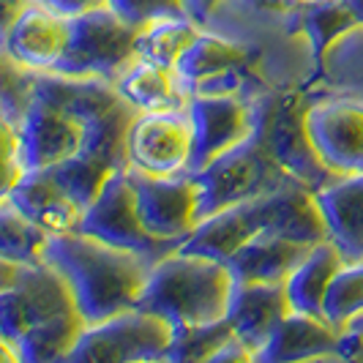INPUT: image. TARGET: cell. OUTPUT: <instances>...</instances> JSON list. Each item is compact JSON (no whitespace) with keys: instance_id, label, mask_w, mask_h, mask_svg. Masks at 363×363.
<instances>
[{"instance_id":"1","label":"cell","mask_w":363,"mask_h":363,"mask_svg":"<svg viewBox=\"0 0 363 363\" xmlns=\"http://www.w3.org/2000/svg\"><path fill=\"white\" fill-rule=\"evenodd\" d=\"M259 233H276L306 246L325 240V218L314 191L303 183H287L276 191L216 211L200 218L178 249L227 262L249 238Z\"/></svg>"},{"instance_id":"2","label":"cell","mask_w":363,"mask_h":363,"mask_svg":"<svg viewBox=\"0 0 363 363\" xmlns=\"http://www.w3.org/2000/svg\"><path fill=\"white\" fill-rule=\"evenodd\" d=\"M41 259L63 276L85 323L134 309L153 265L145 257L82 233L47 235Z\"/></svg>"},{"instance_id":"3","label":"cell","mask_w":363,"mask_h":363,"mask_svg":"<svg viewBox=\"0 0 363 363\" xmlns=\"http://www.w3.org/2000/svg\"><path fill=\"white\" fill-rule=\"evenodd\" d=\"M233 287L227 262L175 249L150 265L134 309L150 311L172 328L208 325L227 317Z\"/></svg>"},{"instance_id":"4","label":"cell","mask_w":363,"mask_h":363,"mask_svg":"<svg viewBox=\"0 0 363 363\" xmlns=\"http://www.w3.org/2000/svg\"><path fill=\"white\" fill-rule=\"evenodd\" d=\"M191 181L197 189L200 218L243 200L276 191L287 183H298L268 153L259 126H255V131L243 143H238L235 147L216 156L213 162L200 167L197 172H191Z\"/></svg>"},{"instance_id":"5","label":"cell","mask_w":363,"mask_h":363,"mask_svg":"<svg viewBox=\"0 0 363 363\" xmlns=\"http://www.w3.org/2000/svg\"><path fill=\"white\" fill-rule=\"evenodd\" d=\"M3 121L17 137L22 169H50L55 164L66 162L79 150L85 137L82 121L66 115L60 107H55L52 101L33 91L30 72L14 99V107L6 112Z\"/></svg>"},{"instance_id":"6","label":"cell","mask_w":363,"mask_h":363,"mask_svg":"<svg viewBox=\"0 0 363 363\" xmlns=\"http://www.w3.org/2000/svg\"><path fill=\"white\" fill-rule=\"evenodd\" d=\"M131 118H134V109L126 101H118L104 115L85 123L82 145L74 156L50 167V175L82 208L96 197L101 183L115 169L126 167V131Z\"/></svg>"},{"instance_id":"7","label":"cell","mask_w":363,"mask_h":363,"mask_svg":"<svg viewBox=\"0 0 363 363\" xmlns=\"http://www.w3.org/2000/svg\"><path fill=\"white\" fill-rule=\"evenodd\" d=\"M74 233L91 235L104 240L115 249H126L134 255L145 257L150 262H156L159 257L175 252L181 243L178 240H164L147 233L143 218L137 213V202H134V186H131V169L121 167L101 183V189L96 191L77 224Z\"/></svg>"},{"instance_id":"8","label":"cell","mask_w":363,"mask_h":363,"mask_svg":"<svg viewBox=\"0 0 363 363\" xmlns=\"http://www.w3.org/2000/svg\"><path fill=\"white\" fill-rule=\"evenodd\" d=\"M257 126L262 131L268 153L292 181L303 183L311 191H320L333 181H339L311 145L306 128V101L301 93L287 91L259 101Z\"/></svg>"},{"instance_id":"9","label":"cell","mask_w":363,"mask_h":363,"mask_svg":"<svg viewBox=\"0 0 363 363\" xmlns=\"http://www.w3.org/2000/svg\"><path fill=\"white\" fill-rule=\"evenodd\" d=\"M172 325L143 309H128L82 328L69 361L74 363H134L167 361Z\"/></svg>"},{"instance_id":"10","label":"cell","mask_w":363,"mask_h":363,"mask_svg":"<svg viewBox=\"0 0 363 363\" xmlns=\"http://www.w3.org/2000/svg\"><path fill=\"white\" fill-rule=\"evenodd\" d=\"M134 41L137 28L112 9L69 19V41L52 72L112 82L134 60Z\"/></svg>"},{"instance_id":"11","label":"cell","mask_w":363,"mask_h":363,"mask_svg":"<svg viewBox=\"0 0 363 363\" xmlns=\"http://www.w3.org/2000/svg\"><path fill=\"white\" fill-rule=\"evenodd\" d=\"M191 121L186 109L134 112L126 131V167L143 175L191 172Z\"/></svg>"},{"instance_id":"12","label":"cell","mask_w":363,"mask_h":363,"mask_svg":"<svg viewBox=\"0 0 363 363\" xmlns=\"http://www.w3.org/2000/svg\"><path fill=\"white\" fill-rule=\"evenodd\" d=\"M79 311L63 276L44 259L25 265L19 279L0 292V333L19 342L33 328Z\"/></svg>"},{"instance_id":"13","label":"cell","mask_w":363,"mask_h":363,"mask_svg":"<svg viewBox=\"0 0 363 363\" xmlns=\"http://www.w3.org/2000/svg\"><path fill=\"white\" fill-rule=\"evenodd\" d=\"M252 50L202 28L175 63L189 96H240L249 82Z\"/></svg>"},{"instance_id":"14","label":"cell","mask_w":363,"mask_h":363,"mask_svg":"<svg viewBox=\"0 0 363 363\" xmlns=\"http://www.w3.org/2000/svg\"><path fill=\"white\" fill-rule=\"evenodd\" d=\"M311 145L336 178L363 172V101L325 99L306 104Z\"/></svg>"},{"instance_id":"15","label":"cell","mask_w":363,"mask_h":363,"mask_svg":"<svg viewBox=\"0 0 363 363\" xmlns=\"http://www.w3.org/2000/svg\"><path fill=\"white\" fill-rule=\"evenodd\" d=\"M186 115L194 137L191 172L243 143L257 126V104L243 96H189Z\"/></svg>"},{"instance_id":"16","label":"cell","mask_w":363,"mask_h":363,"mask_svg":"<svg viewBox=\"0 0 363 363\" xmlns=\"http://www.w3.org/2000/svg\"><path fill=\"white\" fill-rule=\"evenodd\" d=\"M134 202L147 233L164 240H178L194 230L200 221L197 189L191 172L186 175H143L131 169Z\"/></svg>"},{"instance_id":"17","label":"cell","mask_w":363,"mask_h":363,"mask_svg":"<svg viewBox=\"0 0 363 363\" xmlns=\"http://www.w3.org/2000/svg\"><path fill=\"white\" fill-rule=\"evenodd\" d=\"M69 41V19L30 3L0 38V52L25 72H52Z\"/></svg>"},{"instance_id":"18","label":"cell","mask_w":363,"mask_h":363,"mask_svg":"<svg viewBox=\"0 0 363 363\" xmlns=\"http://www.w3.org/2000/svg\"><path fill=\"white\" fill-rule=\"evenodd\" d=\"M290 301L284 292V281L265 284V281H235L233 298H230V309H227V323L233 328L240 345L257 352L268 345L271 333L276 325L287 317Z\"/></svg>"},{"instance_id":"19","label":"cell","mask_w":363,"mask_h":363,"mask_svg":"<svg viewBox=\"0 0 363 363\" xmlns=\"http://www.w3.org/2000/svg\"><path fill=\"white\" fill-rule=\"evenodd\" d=\"M9 202L47 235L74 233L85 211L63 191V186L50 175V169H25L14 183Z\"/></svg>"},{"instance_id":"20","label":"cell","mask_w":363,"mask_h":363,"mask_svg":"<svg viewBox=\"0 0 363 363\" xmlns=\"http://www.w3.org/2000/svg\"><path fill=\"white\" fill-rule=\"evenodd\" d=\"M323 358H339V330L328 325L323 317L290 309L271 333L268 345L257 352L255 361L287 363Z\"/></svg>"},{"instance_id":"21","label":"cell","mask_w":363,"mask_h":363,"mask_svg":"<svg viewBox=\"0 0 363 363\" xmlns=\"http://www.w3.org/2000/svg\"><path fill=\"white\" fill-rule=\"evenodd\" d=\"M325 218L328 240L339 249L345 262L363 259V172L347 175L314 191Z\"/></svg>"},{"instance_id":"22","label":"cell","mask_w":363,"mask_h":363,"mask_svg":"<svg viewBox=\"0 0 363 363\" xmlns=\"http://www.w3.org/2000/svg\"><path fill=\"white\" fill-rule=\"evenodd\" d=\"M112 85L134 112L186 109V101H189V91L183 88L175 69L150 63L145 57H134L126 69L112 79Z\"/></svg>"},{"instance_id":"23","label":"cell","mask_w":363,"mask_h":363,"mask_svg":"<svg viewBox=\"0 0 363 363\" xmlns=\"http://www.w3.org/2000/svg\"><path fill=\"white\" fill-rule=\"evenodd\" d=\"M311 246L298 243L276 233H259L249 238L235 255L227 259V268L235 281H265L276 284L284 281L295 265L309 255Z\"/></svg>"},{"instance_id":"24","label":"cell","mask_w":363,"mask_h":363,"mask_svg":"<svg viewBox=\"0 0 363 363\" xmlns=\"http://www.w3.org/2000/svg\"><path fill=\"white\" fill-rule=\"evenodd\" d=\"M342 265H345V257L339 255V249L330 240L314 243L309 249V255L303 257L295 265V271L284 279V292H287L290 309L323 317L325 290Z\"/></svg>"},{"instance_id":"25","label":"cell","mask_w":363,"mask_h":363,"mask_svg":"<svg viewBox=\"0 0 363 363\" xmlns=\"http://www.w3.org/2000/svg\"><path fill=\"white\" fill-rule=\"evenodd\" d=\"M295 25L306 36L311 47L314 77L323 74V63H325L328 50L345 33L361 28L355 11L347 6V0H309V3H303L295 11Z\"/></svg>"},{"instance_id":"26","label":"cell","mask_w":363,"mask_h":363,"mask_svg":"<svg viewBox=\"0 0 363 363\" xmlns=\"http://www.w3.org/2000/svg\"><path fill=\"white\" fill-rule=\"evenodd\" d=\"M202 30L191 17H164L153 19L143 28H137L134 41V57H145L150 63L175 69L181 52L194 41V36Z\"/></svg>"},{"instance_id":"27","label":"cell","mask_w":363,"mask_h":363,"mask_svg":"<svg viewBox=\"0 0 363 363\" xmlns=\"http://www.w3.org/2000/svg\"><path fill=\"white\" fill-rule=\"evenodd\" d=\"M88 325L79 311L55 317L44 325L33 328L19 339V352L22 363H52V361H69V352L74 350L82 328Z\"/></svg>"},{"instance_id":"28","label":"cell","mask_w":363,"mask_h":363,"mask_svg":"<svg viewBox=\"0 0 363 363\" xmlns=\"http://www.w3.org/2000/svg\"><path fill=\"white\" fill-rule=\"evenodd\" d=\"M363 314V259L345 262L330 279L323 298V320L336 330H345Z\"/></svg>"},{"instance_id":"29","label":"cell","mask_w":363,"mask_h":363,"mask_svg":"<svg viewBox=\"0 0 363 363\" xmlns=\"http://www.w3.org/2000/svg\"><path fill=\"white\" fill-rule=\"evenodd\" d=\"M47 233L30 224L11 202H0V259H11L19 265L41 262Z\"/></svg>"},{"instance_id":"30","label":"cell","mask_w":363,"mask_h":363,"mask_svg":"<svg viewBox=\"0 0 363 363\" xmlns=\"http://www.w3.org/2000/svg\"><path fill=\"white\" fill-rule=\"evenodd\" d=\"M233 336V328L224 320L208 323V325H183L172 328V342L167 350V363H189V361H205L211 363L218 347Z\"/></svg>"},{"instance_id":"31","label":"cell","mask_w":363,"mask_h":363,"mask_svg":"<svg viewBox=\"0 0 363 363\" xmlns=\"http://www.w3.org/2000/svg\"><path fill=\"white\" fill-rule=\"evenodd\" d=\"M109 9L134 28L164 17H189L186 0H109Z\"/></svg>"},{"instance_id":"32","label":"cell","mask_w":363,"mask_h":363,"mask_svg":"<svg viewBox=\"0 0 363 363\" xmlns=\"http://www.w3.org/2000/svg\"><path fill=\"white\" fill-rule=\"evenodd\" d=\"M22 164H19V153H17V137L11 126L0 118V202L9 200L14 183L19 181L22 175Z\"/></svg>"},{"instance_id":"33","label":"cell","mask_w":363,"mask_h":363,"mask_svg":"<svg viewBox=\"0 0 363 363\" xmlns=\"http://www.w3.org/2000/svg\"><path fill=\"white\" fill-rule=\"evenodd\" d=\"M41 9L52 11L63 19H77L85 17V14H93V11H104L109 9V0H30Z\"/></svg>"},{"instance_id":"34","label":"cell","mask_w":363,"mask_h":363,"mask_svg":"<svg viewBox=\"0 0 363 363\" xmlns=\"http://www.w3.org/2000/svg\"><path fill=\"white\" fill-rule=\"evenodd\" d=\"M218 6H221V0H186V14L205 28L211 22V17L216 14Z\"/></svg>"},{"instance_id":"35","label":"cell","mask_w":363,"mask_h":363,"mask_svg":"<svg viewBox=\"0 0 363 363\" xmlns=\"http://www.w3.org/2000/svg\"><path fill=\"white\" fill-rule=\"evenodd\" d=\"M30 6V0H0V38L14 25V19Z\"/></svg>"},{"instance_id":"36","label":"cell","mask_w":363,"mask_h":363,"mask_svg":"<svg viewBox=\"0 0 363 363\" xmlns=\"http://www.w3.org/2000/svg\"><path fill=\"white\" fill-rule=\"evenodd\" d=\"M25 265H19V262H11V259H0V292L9 290L14 281L19 279V273H22Z\"/></svg>"},{"instance_id":"37","label":"cell","mask_w":363,"mask_h":363,"mask_svg":"<svg viewBox=\"0 0 363 363\" xmlns=\"http://www.w3.org/2000/svg\"><path fill=\"white\" fill-rule=\"evenodd\" d=\"M0 363H22V352L14 339L0 333Z\"/></svg>"},{"instance_id":"38","label":"cell","mask_w":363,"mask_h":363,"mask_svg":"<svg viewBox=\"0 0 363 363\" xmlns=\"http://www.w3.org/2000/svg\"><path fill=\"white\" fill-rule=\"evenodd\" d=\"M347 6L355 11V17H358V22L363 25V0H347Z\"/></svg>"},{"instance_id":"39","label":"cell","mask_w":363,"mask_h":363,"mask_svg":"<svg viewBox=\"0 0 363 363\" xmlns=\"http://www.w3.org/2000/svg\"><path fill=\"white\" fill-rule=\"evenodd\" d=\"M0 63H3V52H0Z\"/></svg>"}]
</instances>
